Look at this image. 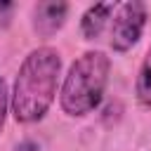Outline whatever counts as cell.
<instances>
[{
  "instance_id": "cell-3",
  "label": "cell",
  "mask_w": 151,
  "mask_h": 151,
  "mask_svg": "<svg viewBox=\"0 0 151 151\" xmlns=\"http://www.w3.org/2000/svg\"><path fill=\"white\" fill-rule=\"evenodd\" d=\"M149 19V9L144 2L132 0V2H123L116 7L113 12V24H111V47L113 52H127L132 50L146 26Z\"/></svg>"
},
{
  "instance_id": "cell-1",
  "label": "cell",
  "mask_w": 151,
  "mask_h": 151,
  "mask_svg": "<svg viewBox=\"0 0 151 151\" xmlns=\"http://www.w3.org/2000/svg\"><path fill=\"white\" fill-rule=\"evenodd\" d=\"M59 73L61 57L54 47L45 45L26 54L9 94V106L19 123H38L50 111L57 94Z\"/></svg>"
},
{
  "instance_id": "cell-7",
  "label": "cell",
  "mask_w": 151,
  "mask_h": 151,
  "mask_svg": "<svg viewBox=\"0 0 151 151\" xmlns=\"http://www.w3.org/2000/svg\"><path fill=\"white\" fill-rule=\"evenodd\" d=\"M7 109H9V92H7L5 78H0V132H2V125L7 118Z\"/></svg>"
},
{
  "instance_id": "cell-5",
  "label": "cell",
  "mask_w": 151,
  "mask_h": 151,
  "mask_svg": "<svg viewBox=\"0 0 151 151\" xmlns=\"http://www.w3.org/2000/svg\"><path fill=\"white\" fill-rule=\"evenodd\" d=\"M116 7L118 5H113V2H99V5H92L85 9V14L80 19V33L85 35V40L99 38V33L104 31V26L111 19V14L116 12Z\"/></svg>"
},
{
  "instance_id": "cell-9",
  "label": "cell",
  "mask_w": 151,
  "mask_h": 151,
  "mask_svg": "<svg viewBox=\"0 0 151 151\" xmlns=\"http://www.w3.org/2000/svg\"><path fill=\"white\" fill-rule=\"evenodd\" d=\"M12 9H14V5H12V2H0V19H2V21H7V17H5V14H9Z\"/></svg>"
},
{
  "instance_id": "cell-8",
  "label": "cell",
  "mask_w": 151,
  "mask_h": 151,
  "mask_svg": "<svg viewBox=\"0 0 151 151\" xmlns=\"http://www.w3.org/2000/svg\"><path fill=\"white\" fill-rule=\"evenodd\" d=\"M14 151H40V146L35 144V142H31V139H26V142H21Z\"/></svg>"
},
{
  "instance_id": "cell-6",
  "label": "cell",
  "mask_w": 151,
  "mask_h": 151,
  "mask_svg": "<svg viewBox=\"0 0 151 151\" xmlns=\"http://www.w3.org/2000/svg\"><path fill=\"white\" fill-rule=\"evenodd\" d=\"M134 94H137V101L142 109H151V47H149V52L142 59V66L137 71Z\"/></svg>"
},
{
  "instance_id": "cell-4",
  "label": "cell",
  "mask_w": 151,
  "mask_h": 151,
  "mask_svg": "<svg viewBox=\"0 0 151 151\" xmlns=\"http://www.w3.org/2000/svg\"><path fill=\"white\" fill-rule=\"evenodd\" d=\"M68 14V5L66 2H38L33 5V31L42 38L54 35Z\"/></svg>"
},
{
  "instance_id": "cell-2",
  "label": "cell",
  "mask_w": 151,
  "mask_h": 151,
  "mask_svg": "<svg viewBox=\"0 0 151 151\" xmlns=\"http://www.w3.org/2000/svg\"><path fill=\"white\" fill-rule=\"evenodd\" d=\"M111 73V59L101 50L83 52L68 68L61 90H59V106L66 116L80 118L92 113L106 92Z\"/></svg>"
}]
</instances>
